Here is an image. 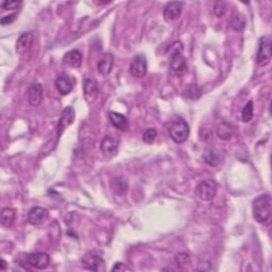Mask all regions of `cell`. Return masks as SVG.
<instances>
[{
  "instance_id": "cell-1",
  "label": "cell",
  "mask_w": 272,
  "mask_h": 272,
  "mask_svg": "<svg viewBox=\"0 0 272 272\" xmlns=\"http://www.w3.org/2000/svg\"><path fill=\"white\" fill-rule=\"evenodd\" d=\"M272 200L269 194H261L254 199L252 204L253 217L259 223H266L271 218Z\"/></svg>"
},
{
  "instance_id": "cell-2",
  "label": "cell",
  "mask_w": 272,
  "mask_h": 272,
  "mask_svg": "<svg viewBox=\"0 0 272 272\" xmlns=\"http://www.w3.org/2000/svg\"><path fill=\"white\" fill-rule=\"evenodd\" d=\"M169 67L171 72L177 76H183L187 71V62L183 57V45L181 41H174V43L169 47Z\"/></svg>"
},
{
  "instance_id": "cell-3",
  "label": "cell",
  "mask_w": 272,
  "mask_h": 272,
  "mask_svg": "<svg viewBox=\"0 0 272 272\" xmlns=\"http://www.w3.org/2000/svg\"><path fill=\"white\" fill-rule=\"evenodd\" d=\"M169 135L174 143L182 144L186 142L190 136V125L182 118H179V119L171 122L169 127Z\"/></svg>"
},
{
  "instance_id": "cell-4",
  "label": "cell",
  "mask_w": 272,
  "mask_h": 272,
  "mask_svg": "<svg viewBox=\"0 0 272 272\" xmlns=\"http://www.w3.org/2000/svg\"><path fill=\"white\" fill-rule=\"evenodd\" d=\"M272 47L271 39L269 37H263L260 39L259 49H257L256 62L260 66H267L271 62Z\"/></svg>"
},
{
  "instance_id": "cell-5",
  "label": "cell",
  "mask_w": 272,
  "mask_h": 272,
  "mask_svg": "<svg viewBox=\"0 0 272 272\" xmlns=\"http://www.w3.org/2000/svg\"><path fill=\"white\" fill-rule=\"evenodd\" d=\"M218 185L212 179L203 180L197 185L196 194L202 201H211L217 194Z\"/></svg>"
},
{
  "instance_id": "cell-6",
  "label": "cell",
  "mask_w": 272,
  "mask_h": 272,
  "mask_svg": "<svg viewBox=\"0 0 272 272\" xmlns=\"http://www.w3.org/2000/svg\"><path fill=\"white\" fill-rule=\"evenodd\" d=\"M75 84H76V79L73 76L68 75L66 73L60 74L54 81L55 88H57L58 92L63 96L71 94L72 90L74 89Z\"/></svg>"
},
{
  "instance_id": "cell-7",
  "label": "cell",
  "mask_w": 272,
  "mask_h": 272,
  "mask_svg": "<svg viewBox=\"0 0 272 272\" xmlns=\"http://www.w3.org/2000/svg\"><path fill=\"white\" fill-rule=\"evenodd\" d=\"M81 263L83 268L90 271H101L102 269H104V265H106L102 256H100V254L98 253L93 252V251L83 256Z\"/></svg>"
},
{
  "instance_id": "cell-8",
  "label": "cell",
  "mask_w": 272,
  "mask_h": 272,
  "mask_svg": "<svg viewBox=\"0 0 272 272\" xmlns=\"http://www.w3.org/2000/svg\"><path fill=\"white\" fill-rule=\"evenodd\" d=\"M26 264L39 270L46 269L50 264V256L45 252L30 253L26 256Z\"/></svg>"
},
{
  "instance_id": "cell-9",
  "label": "cell",
  "mask_w": 272,
  "mask_h": 272,
  "mask_svg": "<svg viewBox=\"0 0 272 272\" xmlns=\"http://www.w3.org/2000/svg\"><path fill=\"white\" fill-rule=\"evenodd\" d=\"M130 73L135 78H143L147 74V60L144 54H136L130 64Z\"/></svg>"
},
{
  "instance_id": "cell-10",
  "label": "cell",
  "mask_w": 272,
  "mask_h": 272,
  "mask_svg": "<svg viewBox=\"0 0 272 272\" xmlns=\"http://www.w3.org/2000/svg\"><path fill=\"white\" fill-rule=\"evenodd\" d=\"M118 147H119V141L114 136L107 135L101 141L100 144V150L106 156L112 157L116 155L118 151Z\"/></svg>"
},
{
  "instance_id": "cell-11",
  "label": "cell",
  "mask_w": 272,
  "mask_h": 272,
  "mask_svg": "<svg viewBox=\"0 0 272 272\" xmlns=\"http://www.w3.org/2000/svg\"><path fill=\"white\" fill-rule=\"evenodd\" d=\"M183 6V2L180 1H171L167 3L163 12L165 20H167V22H173V20L178 19L181 16V14H182Z\"/></svg>"
},
{
  "instance_id": "cell-12",
  "label": "cell",
  "mask_w": 272,
  "mask_h": 272,
  "mask_svg": "<svg viewBox=\"0 0 272 272\" xmlns=\"http://www.w3.org/2000/svg\"><path fill=\"white\" fill-rule=\"evenodd\" d=\"M44 98V88L40 83H32L28 88V100L32 107H38Z\"/></svg>"
},
{
  "instance_id": "cell-13",
  "label": "cell",
  "mask_w": 272,
  "mask_h": 272,
  "mask_svg": "<svg viewBox=\"0 0 272 272\" xmlns=\"http://www.w3.org/2000/svg\"><path fill=\"white\" fill-rule=\"evenodd\" d=\"M75 120V110L72 107H67L62 112L60 120L58 123V129H57V135L60 137L62 135L64 130L71 125Z\"/></svg>"
},
{
  "instance_id": "cell-14",
  "label": "cell",
  "mask_w": 272,
  "mask_h": 272,
  "mask_svg": "<svg viewBox=\"0 0 272 272\" xmlns=\"http://www.w3.org/2000/svg\"><path fill=\"white\" fill-rule=\"evenodd\" d=\"M48 217H49V212L46 208L36 206L31 208L29 214H28V222L30 225L38 226L44 223L48 219Z\"/></svg>"
},
{
  "instance_id": "cell-15",
  "label": "cell",
  "mask_w": 272,
  "mask_h": 272,
  "mask_svg": "<svg viewBox=\"0 0 272 272\" xmlns=\"http://www.w3.org/2000/svg\"><path fill=\"white\" fill-rule=\"evenodd\" d=\"M34 41V37L31 32H24L16 40L15 49L19 55H23L30 50Z\"/></svg>"
},
{
  "instance_id": "cell-16",
  "label": "cell",
  "mask_w": 272,
  "mask_h": 272,
  "mask_svg": "<svg viewBox=\"0 0 272 272\" xmlns=\"http://www.w3.org/2000/svg\"><path fill=\"white\" fill-rule=\"evenodd\" d=\"M83 90H84V98L88 102H92L97 98V96H98V83H97L95 79L86 77V78L83 80Z\"/></svg>"
},
{
  "instance_id": "cell-17",
  "label": "cell",
  "mask_w": 272,
  "mask_h": 272,
  "mask_svg": "<svg viewBox=\"0 0 272 272\" xmlns=\"http://www.w3.org/2000/svg\"><path fill=\"white\" fill-rule=\"evenodd\" d=\"M114 63H115V59L113 54L110 52L104 53L102 55V58L99 60L98 64H97L98 73L102 76H109L112 73V71H113Z\"/></svg>"
},
{
  "instance_id": "cell-18",
  "label": "cell",
  "mask_w": 272,
  "mask_h": 272,
  "mask_svg": "<svg viewBox=\"0 0 272 272\" xmlns=\"http://www.w3.org/2000/svg\"><path fill=\"white\" fill-rule=\"evenodd\" d=\"M109 119L110 122L113 124V127L119 131H125L129 128L128 118L120 113L110 111L109 112Z\"/></svg>"
},
{
  "instance_id": "cell-19",
  "label": "cell",
  "mask_w": 272,
  "mask_h": 272,
  "mask_svg": "<svg viewBox=\"0 0 272 272\" xmlns=\"http://www.w3.org/2000/svg\"><path fill=\"white\" fill-rule=\"evenodd\" d=\"M82 53L78 49H73L65 53L64 57H63V63L64 64L74 67V68H79L82 64Z\"/></svg>"
},
{
  "instance_id": "cell-20",
  "label": "cell",
  "mask_w": 272,
  "mask_h": 272,
  "mask_svg": "<svg viewBox=\"0 0 272 272\" xmlns=\"http://www.w3.org/2000/svg\"><path fill=\"white\" fill-rule=\"evenodd\" d=\"M216 133H217V136L220 139H222V141H229V139H231L232 136L234 135L235 129L232 123H230L228 121H223L217 127Z\"/></svg>"
},
{
  "instance_id": "cell-21",
  "label": "cell",
  "mask_w": 272,
  "mask_h": 272,
  "mask_svg": "<svg viewBox=\"0 0 272 272\" xmlns=\"http://www.w3.org/2000/svg\"><path fill=\"white\" fill-rule=\"evenodd\" d=\"M203 159L208 166L216 167V166H219L221 164V155L217 149L208 148L204 152Z\"/></svg>"
},
{
  "instance_id": "cell-22",
  "label": "cell",
  "mask_w": 272,
  "mask_h": 272,
  "mask_svg": "<svg viewBox=\"0 0 272 272\" xmlns=\"http://www.w3.org/2000/svg\"><path fill=\"white\" fill-rule=\"evenodd\" d=\"M16 213L11 207H4L2 208L1 214H0V222L1 226L4 228H9L13 225L14 220H15Z\"/></svg>"
},
{
  "instance_id": "cell-23",
  "label": "cell",
  "mask_w": 272,
  "mask_h": 272,
  "mask_svg": "<svg viewBox=\"0 0 272 272\" xmlns=\"http://www.w3.org/2000/svg\"><path fill=\"white\" fill-rule=\"evenodd\" d=\"M128 186H129V184H128L127 181H125L121 177H116V178H114L113 180L111 181L112 190L114 191L115 194H119V196H121V194H124L125 193H127Z\"/></svg>"
},
{
  "instance_id": "cell-24",
  "label": "cell",
  "mask_w": 272,
  "mask_h": 272,
  "mask_svg": "<svg viewBox=\"0 0 272 272\" xmlns=\"http://www.w3.org/2000/svg\"><path fill=\"white\" fill-rule=\"evenodd\" d=\"M174 264L179 269H186L192 265V259L190 254L185 252H180L174 256Z\"/></svg>"
},
{
  "instance_id": "cell-25",
  "label": "cell",
  "mask_w": 272,
  "mask_h": 272,
  "mask_svg": "<svg viewBox=\"0 0 272 272\" xmlns=\"http://www.w3.org/2000/svg\"><path fill=\"white\" fill-rule=\"evenodd\" d=\"M254 109H253V101L250 100L245 107H243L241 111V119L243 122H249L253 118L254 114Z\"/></svg>"
},
{
  "instance_id": "cell-26",
  "label": "cell",
  "mask_w": 272,
  "mask_h": 272,
  "mask_svg": "<svg viewBox=\"0 0 272 272\" xmlns=\"http://www.w3.org/2000/svg\"><path fill=\"white\" fill-rule=\"evenodd\" d=\"M201 89L196 84H191L185 89V95L190 99H198L201 96Z\"/></svg>"
},
{
  "instance_id": "cell-27",
  "label": "cell",
  "mask_w": 272,
  "mask_h": 272,
  "mask_svg": "<svg viewBox=\"0 0 272 272\" xmlns=\"http://www.w3.org/2000/svg\"><path fill=\"white\" fill-rule=\"evenodd\" d=\"M157 136V132L155 129H153V128H149L146 130L144 132V134H143V141L145 143H147V144H152L153 142L155 141V138Z\"/></svg>"
},
{
  "instance_id": "cell-28",
  "label": "cell",
  "mask_w": 272,
  "mask_h": 272,
  "mask_svg": "<svg viewBox=\"0 0 272 272\" xmlns=\"http://www.w3.org/2000/svg\"><path fill=\"white\" fill-rule=\"evenodd\" d=\"M227 10V3L225 1H216L214 4V13L218 18L225 15Z\"/></svg>"
},
{
  "instance_id": "cell-29",
  "label": "cell",
  "mask_w": 272,
  "mask_h": 272,
  "mask_svg": "<svg viewBox=\"0 0 272 272\" xmlns=\"http://www.w3.org/2000/svg\"><path fill=\"white\" fill-rule=\"evenodd\" d=\"M23 1H3L1 2V9L3 11L8 10H19L22 8Z\"/></svg>"
},
{
  "instance_id": "cell-30",
  "label": "cell",
  "mask_w": 272,
  "mask_h": 272,
  "mask_svg": "<svg viewBox=\"0 0 272 272\" xmlns=\"http://www.w3.org/2000/svg\"><path fill=\"white\" fill-rule=\"evenodd\" d=\"M231 27L235 31H241L243 28H245V19H243L242 16L237 15L233 18Z\"/></svg>"
},
{
  "instance_id": "cell-31",
  "label": "cell",
  "mask_w": 272,
  "mask_h": 272,
  "mask_svg": "<svg viewBox=\"0 0 272 272\" xmlns=\"http://www.w3.org/2000/svg\"><path fill=\"white\" fill-rule=\"evenodd\" d=\"M16 18H17V12L11 13V14H9V15L1 17V19H0V24L3 25V26L9 25V24H12V23L15 22Z\"/></svg>"
},
{
  "instance_id": "cell-32",
  "label": "cell",
  "mask_w": 272,
  "mask_h": 272,
  "mask_svg": "<svg viewBox=\"0 0 272 272\" xmlns=\"http://www.w3.org/2000/svg\"><path fill=\"white\" fill-rule=\"evenodd\" d=\"M113 271H128V270H132L128 265H125L123 263H116L115 266L113 267V269H112Z\"/></svg>"
},
{
  "instance_id": "cell-33",
  "label": "cell",
  "mask_w": 272,
  "mask_h": 272,
  "mask_svg": "<svg viewBox=\"0 0 272 272\" xmlns=\"http://www.w3.org/2000/svg\"><path fill=\"white\" fill-rule=\"evenodd\" d=\"M0 268H1V270L5 269V262L4 261H1V264H0Z\"/></svg>"
}]
</instances>
